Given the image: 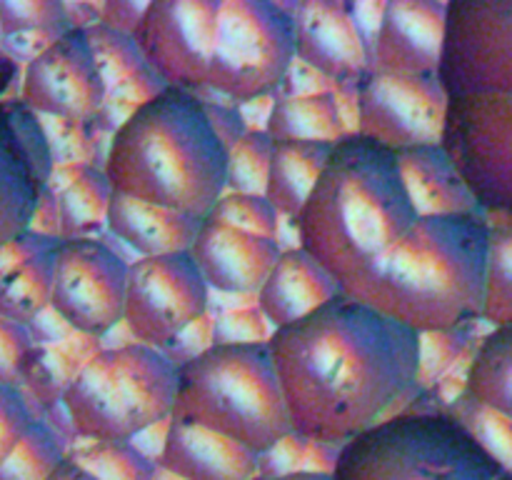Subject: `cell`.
I'll return each mask as SVG.
<instances>
[{"label": "cell", "instance_id": "cell-28", "mask_svg": "<svg viewBox=\"0 0 512 480\" xmlns=\"http://www.w3.org/2000/svg\"><path fill=\"white\" fill-rule=\"evenodd\" d=\"M465 393L512 418V325L480 338L465 370Z\"/></svg>", "mask_w": 512, "mask_h": 480}, {"label": "cell", "instance_id": "cell-2", "mask_svg": "<svg viewBox=\"0 0 512 480\" xmlns=\"http://www.w3.org/2000/svg\"><path fill=\"white\" fill-rule=\"evenodd\" d=\"M443 148L490 220L512 225V0H453Z\"/></svg>", "mask_w": 512, "mask_h": 480}, {"label": "cell", "instance_id": "cell-5", "mask_svg": "<svg viewBox=\"0 0 512 480\" xmlns=\"http://www.w3.org/2000/svg\"><path fill=\"white\" fill-rule=\"evenodd\" d=\"M103 170L115 193L205 220L228 190V148L200 95L165 88L120 120Z\"/></svg>", "mask_w": 512, "mask_h": 480}, {"label": "cell", "instance_id": "cell-10", "mask_svg": "<svg viewBox=\"0 0 512 480\" xmlns=\"http://www.w3.org/2000/svg\"><path fill=\"white\" fill-rule=\"evenodd\" d=\"M210 305V288L190 253L130 260L125 290V328L135 343L165 350Z\"/></svg>", "mask_w": 512, "mask_h": 480}, {"label": "cell", "instance_id": "cell-13", "mask_svg": "<svg viewBox=\"0 0 512 480\" xmlns=\"http://www.w3.org/2000/svg\"><path fill=\"white\" fill-rule=\"evenodd\" d=\"M220 0H153L135 30L145 60L168 88L208 90Z\"/></svg>", "mask_w": 512, "mask_h": 480}, {"label": "cell", "instance_id": "cell-20", "mask_svg": "<svg viewBox=\"0 0 512 480\" xmlns=\"http://www.w3.org/2000/svg\"><path fill=\"white\" fill-rule=\"evenodd\" d=\"M343 293L338 280L300 245L283 248L258 293V308L273 330L308 318Z\"/></svg>", "mask_w": 512, "mask_h": 480}, {"label": "cell", "instance_id": "cell-38", "mask_svg": "<svg viewBox=\"0 0 512 480\" xmlns=\"http://www.w3.org/2000/svg\"><path fill=\"white\" fill-rule=\"evenodd\" d=\"M33 355V333L25 323L0 315V385L18 388Z\"/></svg>", "mask_w": 512, "mask_h": 480}, {"label": "cell", "instance_id": "cell-27", "mask_svg": "<svg viewBox=\"0 0 512 480\" xmlns=\"http://www.w3.org/2000/svg\"><path fill=\"white\" fill-rule=\"evenodd\" d=\"M333 148L335 145L323 143H275L265 198L278 210L280 218L288 223L300 218Z\"/></svg>", "mask_w": 512, "mask_h": 480}, {"label": "cell", "instance_id": "cell-34", "mask_svg": "<svg viewBox=\"0 0 512 480\" xmlns=\"http://www.w3.org/2000/svg\"><path fill=\"white\" fill-rule=\"evenodd\" d=\"M75 28L68 5L58 0H0V33L18 35H63Z\"/></svg>", "mask_w": 512, "mask_h": 480}, {"label": "cell", "instance_id": "cell-29", "mask_svg": "<svg viewBox=\"0 0 512 480\" xmlns=\"http://www.w3.org/2000/svg\"><path fill=\"white\" fill-rule=\"evenodd\" d=\"M480 323L490 328L512 325V225L490 220L488 270H485V298Z\"/></svg>", "mask_w": 512, "mask_h": 480}, {"label": "cell", "instance_id": "cell-41", "mask_svg": "<svg viewBox=\"0 0 512 480\" xmlns=\"http://www.w3.org/2000/svg\"><path fill=\"white\" fill-rule=\"evenodd\" d=\"M203 98V95H200ZM205 103V113H208L210 123H213L215 133L218 138L223 140L225 148H233L245 133H248V123H245V115L240 113L238 105H228V103H210L208 98H203Z\"/></svg>", "mask_w": 512, "mask_h": 480}, {"label": "cell", "instance_id": "cell-22", "mask_svg": "<svg viewBox=\"0 0 512 480\" xmlns=\"http://www.w3.org/2000/svg\"><path fill=\"white\" fill-rule=\"evenodd\" d=\"M200 225L203 218L120 193L113 195L108 210V233L128 245L138 258L190 253Z\"/></svg>", "mask_w": 512, "mask_h": 480}, {"label": "cell", "instance_id": "cell-3", "mask_svg": "<svg viewBox=\"0 0 512 480\" xmlns=\"http://www.w3.org/2000/svg\"><path fill=\"white\" fill-rule=\"evenodd\" d=\"M490 218H420L343 293L415 333L468 328L483 315Z\"/></svg>", "mask_w": 512, "mask_h": 480}, {"label": "cell", "instance_id": "cell-11", "mask_svg": "<svg viewBox=\"0 0 512 480\" xmlns=\"http://www.w3.org/2000/svg\"><path fill=\"white\" fill-rule=\"evenodd\" d=\"M450 95L440 73L388 75L370 70L358 88V135L385 148L443 145Z\"/></svg>", "mask_w": 512, "mask_h": 480}, {"label": "cell", "instance_id": "cell-45", "mask_svg": "<svg viewBox=\"0 0 512 480\" xmlns=\"http://www.w3.org/2000/svg\"><path fill=\"white\" fill-rule=\"evenodd\" d=\"M153 480H185V478H180V475L170 473V470H165L163 465H158V468H155V475H153Z\"/></svg>", "mask_w": 512, "mask_h": 480}, {"label": "cell", "instance_id": "cell-44", "mask_svg": "<svg viewBox=\"0 0 512 480\" xmlns=\"http://www.w3.org/2000/svg\"><path fill=\"white\" fill-rule=\"evenodd\" d=\"M278 480H335L330 473H310V470H298V473H290L285 478Z\"/></svg>", "mask_w": 512, "mask_h": 480}, {"label": "cell", "instance_id": "cell-9", "mask_svg": "<svg viewBox=\"0 0 512 480\" xmlns=\"http://www.w3.org/2000/svg\"><path fill=\"white\" fill-rule=\"evenodd\" d=\"M295 63L288 5L273 0H220L208 93L235 105L273 98Z\"/></svg>", "mask_w": 512, "mask_h": 480}, {"label": "cell", "instance_id": "cell-32", "mask_svg": "<svg viewBox=\"0 0 512 480\" xmlns=\"http://www.w3.org/2000/svg\"><path fill=\"white\" fill-rule=\"evenodd\" d=\"M68 458L58 435L35 420L13 453L0 465V480H48Z\"/></svg>", "mask_w": 512, "mask_h": 480}, {"label": "cell", "instance_id": "cell-42", "mask_svg": "<svg viewBox=\"0 0 512 480\" xmlns=\"http://www.w3.org/2000/svg\"><path fill=\"white\" fill-rule=\"evenodd\" d=\"M150 3H128V0H113V3L100 5V20L98 23L108 25V28L118 30V33L135 35V30L143 23V15Z\"/></svg>", "mask_w": 512, "mask_h": 480}, {"label": "cell", "instance_id": "cell-39", "mask_svg": "<svg viewBox=\"0 0 512 480\" xmlns=\"http://www.w3.org/2000/svg\"><path fill=\"white\" fill-rule=\"evenodd\" d=\"M33 423L35 418L30 415L20 390L0 385V465L8 460V455L13 453L15 445L23 440Z\"/></svg>", "mask_w": 512, "mask_h": 480}, {"label": "cell", "instance_id": "cell-33", "mask_svg": "<svg viewBox=\"0 0 512 480\" xmlns=\"http://www.w3.org/2000/svg\"><path fill=\"white\" fill-rule=\"evenodd\" d=\"M275 140L265 128H250L228 148V190L225 193L265 195Z\"/></svg>", "mask_w": 512, "mask_h": 480}, {"label": "cell", "instance_id": "cell-12", "mask_svg": "<svg viewBox=\"0 0 512 480\" xmlns=\"http://www.w3.org/2000/svg\"><path fill=\"white\" fill-rule=\"evenodd\" d=\"M130 263L105 240H60L50 308L85 335H105L125 318Z\"/></svg>", "mask_w": 512, "mask_h": 480}, {"label": "cell", "instance_id": "cell-8", "mask_svg": "<svg viewBox=\"0 0 512 480\" xmlns=\"http://www.w3.org/2000/svg\"><path fill=\"white\" fill-rule=\"evenodd\" d=\"M333 478L512 480V475L443 408L410 405L345 443Z\"/></svg>", "mask_w": 512, "mask_h": 480}, {"label": "cell", "instance_id": "cell-43", "mask_svg": "<svg viewBox=\"0 0 512 480\" xmlns=\"http://www.w3.org/2000/svg\"><path fill=\"white\" fill-rule=\"evenodd\" d=\"M48 480H98V478H95V475H90L88 470L78 463V460H73L68 455V458L58 465V470H55Z\"/></svg>", "mask_w": 512, "mask_h": 480}, {"label": "cell", "instance_id": "cell-19", "mask_svg": "<svg viewBox=\"0 0 512 480\" xmlns=\"http://www.w3.org/2000/svg\"><path fill=\"white\" fill-rule=\"evenodd\" d=\"M158 465L185 480H253L260 475L258 453L183 418H170Z\"/></svg>", "mask_w": 512, "mask_h": 480}, {"label": "cell", "instance_id": "cell-40", "mask_svg": "<svg viewBox=\"0 0 512 480\" xmlns=\"http://www.w3.org/2000/svg\"><path fill=\"white\" fill-rule=\"evenodd\" d=\"M305 448H308V438H303L298 433H290L288 438L273 445L268 453L260 455V475L278 480L290 473H298V470H303Z\"/></svg>", "mask_w": 512, "mask_h": 480}, {"label": "cell", "instance_id": "cell-30", "mask_svg": "<svg viewBox=\"0 0 512 480\" xmlns=\"http://www.w3.org/2000/svg\"><path fill=\"white\" fill-rule=\"evenodd\" d=\"M98 480H153L158 460L138 448L133 440L90 443L70 455Z\"/></svg>", "mask_w": 512, "mask_h": 480}, {"label": "cell", "instance_id": "cell-31", "mask_svg": "<svg viewBox=\"0 0 512 480\" xmlns=\"http://www.w3.org/2000/svg\"><path fill=\"white\" fill-rule=\"evenodd\" d=\"M445 413L465 425L473 438L512 475V418L478 403L465 390L445 405Z\"/></svg>", "mask_w": 512, "mask_h": 480}, {"label": "cell", "instance_id": "cell-1", "mask_svg": "<svg viewBox=\"0 0 512 480\" xmlns=\"http://www.w3.org/2000/svg\"><path fill=\"white\" fill-rule=\"evenodd\" d=\"M293 433L345 445L403 413L420 388V333L340 293L268 340Z\"/></svg>", "mask_w": 512, "mask_h": 480}, {"label": "cell", "instance_id": "cell-7", "mask_svg": "<svg viewBox=\"0 0 512 480\" xmlns=\"http://www.w3.org/2000/svg\"><path fill=\"white\" fill-rule=\"evenodd\" d=\"M178 360L165 350L125 343L90 355L63 390V408L78 438L135 440L173 418Z\"/></svg>", "mask_w": 512, "mask_h": 480}, {"label": "cell", "instance_id": "cell-46", "mask_svg": "<svg viewBox=\"0 0 512 480\" xmlns=\"http://www.w3.org/2000/svg\"><path fill=\"white\" fill-rule=\"evenodd\" d=\"M253 480H273V478H263V475H258V478H253Z\"/></svg>", "mask_w": 512, "mask_h": 480}, {"label": "cell", "instance_id": "cell-25", "mask_svg": "<svg viewBox=\"0 0 512 480\" xmlns=\"http://www.w3.org/2000/svg\"><path fill=\"white\" fill-rule=\"evenodd\" d=\"M83 30L88 35L95 60H98L108 100H125L130 103V110H135L168 88L153 73L133 35L118 33L103 23H95Z\"/></svg>", "mask_w": 512, "mask_h": 480}, {"label": "cell", "instance_id": "cell-15", "mask_svg": "<svg viewBox=\"0 0 512 480\" xmlns=\"http://www.w3.org/2000/svg\"><path fill=\"white\" fill-rule=\"evenodd\" d=\"M20 100L35 115L65 123H83L103 110L108 90L83 28H70L28 60Z\"/></svg>", "mask_w": 512, "mask_h": 480}, {"label": "cell", "instance_id": "cell-18", "mask_svg": "<svg viewBox=\"0 0 512 480\" xmlns=\"http://www.w3.org/2000/svg\"><path fill=\"white\" fill-rule=\"evenodd\" d=\"M283 245L275 238L240 233L205 218L190 255L210 290L228 295H255L278 263Z\"/></svg>", "mask_w": 512, "mask_h": 480}, {"label": "cell", "instance_id": "cell-23", "mask_svg": "<svg viewBox=\"0 0 512 480\" xmlns=\"http://www.w3.org/2000/svg\"><path fill=\"white\" fill-rule=\"evenodd\" d=\"M398 163L420 218L483 213L443 145L400 150Z\"/></svg>", "mask_w": 512, "mask_h": 480}, {"label": "cell", "instance_id": "cell-17", "mask_svg": "<svg viewBox=\"0 0 512 480\" xmlns=\"http://www.w3.org/2000/svg\"><path fill=\"white\" fill-rule=\"evenodd\" d=\"M448 35V3L390 0L373 38V73H440Z\"/></svg>", "mask_w": 512, "mask_h": 480}, {"label": "cell", "instance_id": "cell-26", "mask_svg": "<svg viewBox=\"0 0 512 480\" xmlns=\"http://www.w3.org/2000/svg\"><path fill=\"white\" fill-rule=\"evenodd\" d=\"M265 133L275 143L338 145L350 128L333 90L313 95H273Z\"/></svg>", "mask_w": 512, "mask_h": 480}, {"label": "cell", "instance_id": "cell-16", "mask_svg": "<svg viewBox=\"0 0 512 480\" xmlns=\"http://www.w3.org/2000/svg\"><path fill=\"white\" fill-rule=\"evenodd\" d=\"M288 10L295 28V60L333 85L363 83L373 68V40L360 25L355 3L303 0Z\"/></svg>", "mask_w": 512, "mask_h": 480}, {"label": "cell", "instance_id": "cell-6", "mask_svg": "<svg viewBox=\"0 0 512 480\" xmlns=\"http://www.w3.org/2000/svg\"><path fill=\"white\" fill-rule=\"evenodd\" d=\"M173 418L190 420L268 453L293 433L268 343L208 345L178 363Z\"/></svg>", "mask_w": 512, "mask_h": 480}, {"label": "cell", "instance_id": "cell-36", "mask_svg": "<svg viewBox=\"0 0 512 480\" xmlns=\"http://www.w3.org/2000/svg\"><path fill=\"white\" fill-rule=\"evenodd\" d=\"M470 345L468 328L438 330V333L420 335V388L435 383L445 370L463 358Z\"/></svg>", "mask_w": 512, "mask_h": 480}, {"label": "cell", "instance_id": "cell-24", "mask_svg": "<svg viewBox=\"0 0 512 480\" xmlns=\"http://www.w3.org/2000/svg\"><path fill=\"white\" fill-rule=\"evenodd\" d=\"M48 190L58 208L60 240H93L108 233V210L115 190L103 165L80 160L55 165Z\"/></svg>", "mask_w": 512, "mask_h": 480}, {"label": "cell", "instance_id": "cell-37", "mask_svg": "<svg viewBox=\"0 0 512 480\" xmlns=\"http://www.w3.org/2000/svg\"><path fill=\"white\" fill-rule=\"evenodd\" d=\"M273 335V325L263 315V310L255 308H235L228 313H220L213 320L210 330V345H260L268 343Z\"/></svg>", "mask_w": 512, "mask_h": 480}, {"label": "cell", "instance_id": "cell-21", "mask_svg": "<svg viewBox=\"0 0 512 480\" xmlns=\"http://www.w3.org/2000/svg\"><path fill=\"white\" fill-rule=\"evenodd\" d=\"M58 245L60 238L35 230L0 245V315L28 325L50 308Z\"/></svg>", "mask_w": 512, "mask_h": 480}, {"label": "cell", "instance_id": "cell-35", "mask_svg": "<svg viewBox=\"0 0 512 480\" xmlns=\"http://www.w3.org/2000/svg\"><path fill=\"white\" fill-rule=\"evenodd\" d=\"M208 218L240 230V233L263 235V238L275 240H280V225H283V218L270 205V200L265 195L253 193H225Z\"/></svg>", "mask_w": 512, "mask_h": 480}, {"label": "cell", "instance_id": "cell-14", "mask_svg": "<svg viewBox=\"0 0 512 480\" xmlns=\"http://www.w3.org/2000/svg\"><path fill=\"white\" fill-rule=\"evenodd\" d=\"M55 165L38 115L23 100H0V245L33 228Z\"/></svg>", "mask_w": 512, "mask_h": 480}, {"label": "cell", "instance_id": "cell-4", "mask_svg": "<svg viewBox=\"0 0 512 480\" xmlns=\"http://www.w3.org/2000/svg\"><path fill=\"white\" fill-rule=\"evenodd\" d=\"M418 220L398 153L353 133L333 148L308 205L295 220V238L345 288Z\"/></svg>", "mask_w": 512, "mask_h": 480}]
</instances>
